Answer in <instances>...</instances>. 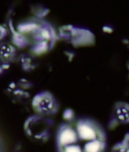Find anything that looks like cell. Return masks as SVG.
Wrapping results in <instances>:
<instances>
[{
  "label": "cell",
  "instance_id": "11",
  "mask_svg": "<svg viewBox=\"0 0 129 152\" xmlns=\"http://www.w3.org/2000/svg\"><path fill=\"white\" fill-rule=\"evenodd\" d=\"M6 35V30L3 26H0V39Z\"/></svg>",
  "mask_w": 129,
  "mask_h": 152
},
{
  "label": "cell",
  "instance_id": "7",
  "mask_svg": "<svg viewBox=\"0 0 129 152\" xmlns=\"http://www.w3.org/2000/svg\"><path fill=\"white\" fill-rule=\"evenodd\" d=\"M49 45L46 41L37 43L32 48V51L37 55H41L49 50Z\"/></svg>",
  "mask_w": 129,
  "mask_h": 152
},
{
  "label": "cell",
  "instance_id": "6",
  "mask_svg": "<svg viewBox=\"0 0 129 152\" xmlns=\"http://www.w3.org/2000/svg\"><path fill=\"white\" fill-rule=\"evenodd\" d=\"M9 26L11 32L13 34L12 41L14 44L19 48H23L26 47L28 44L27 40L20 33L15 30L11 20L9 21Z\"/></svg>",
  "mask_w": 129,
  "mask_h": 152
},
{
  "label": "cell",
  "instance_id": "12",
  "mask_svg": "<svg viewBox=\"0 0 129 152\" xmlns=\"http://www.w3.org/2000/svg\"><path fill=\"white\" fill-rule=\"evenodd\" d=\"M103 31L106 32H112V30L110 28H109L106 27V26H105L103 28Z\"/></svg>",
  "mask_w": 129,
  "mask_h": 152
},
{
  "label": "cell",
  "instance_id": "5",
  "mask_svg": "<svg viewBox=\"0 0 129 152\" xmlns=\"http://www.w3.org/2000/svg\"><path fill=\"white\" fill-rule=\"evenodd\" d=\"M114 115L117 122L122 124L129 123V104L119 102L115 104Z\"/></svg>",
  "mask_w": 129,
  "mask_h": 152
},
{
  "label": "cell",
  "instance_id": "8",
  "mask_svg": "<svg viewBox=\"0 0 129 152\" xmlns=\"http://www.w3.org/2000/svg\"><path fill=\"white\" fill-rule=\"evenodd\" d=\"M38 26V25L35 23H28L19 25L17 28L21 33H29L34 31Z\"/></svg>",
  "mask_w": 129,
  "mask_h": 152
},
{
  "label": "cell",
  "instance_id": "15",
  "mask_svg": "<svg viewBox=\"0 0 129 152\" xmlns=\"http://www.w3.org/2000/svg\"><path fill=\"white\" fill-rule=\"evenodd\" d=\"M2 68H1V66H0V73H1V72H2Z\"/></svg>",
  "mask_w": 129,
  "mask_h": 152
},
{
  "label": "cell",
  "instance_id": "14",
  "mask_svg": "<svg viewBox=\"0 0 129 152\" xmlns=\"http://www.w3.org/2000/svg\"><path fill=\"white\" fill-rule=\"evenodd\" d=\"M2 67L4 69H8L9 67V65L8 64H4L2 65Z\"/></svg>",
  "mask_w": 129,
  "mask_h": 152
},
{
  "label": "cell",
  "instance_id": "10",
  "mask_svg": "<svg viewBox=\"0 0 129 152\" xmlns=\"http://www.w3.org/2000/svg\"><path fill=\"white\" fill-rule=\"evenodd\" d=\"M15 51V49L12 46H2L0 51V54L2 56L7 58L10 56L11 54L13 53Z\"/></svg>",
  "mask_w": 129,
  "mask_h": 152
},
{
  "label": "cell",
  "instance_id": "3",
  "mask_svg": "<svg viewBox=\"0 0 129 152\" xmlns=\"http://www.w3.org/2000/svg\"><path fill=\"white\" fill-rule=\"evenodd\" d=\"M33 108L41 115H51L56 112L57 104L52 95L43 92L36 95L32 102Z\"/></svg>",
  "mask_w": 129,
  "mask_h": 152
},
{
  "label": "cell",
  "instance_id": "13",
  "mask_svg": "<svg viewBox=\"0 0 129 152\" xmlns=\"http://www.w3.org/2000/svg\"><path fill=\"white\" fill-rule=\"evenodd\" d=\"M66 53L68 54V55H69V59H70V61H71V60L72 59V58H73V54L72 53H70L69 52Z\"/></svg>",
  "mask_w": 129,
  "mask_h": 152
},
{
  "label": "cell",
  "instance_id": "2",
  "mask_svg": "<svg viewBox=\"0 0 129 152\" xmlns=\"http://www.w3.org/2000/svg\"><path fill=\"white\" fill-rule=\"evenodd\" d=\"M61 36L66 39H71L72 44L76 47L92 45L95 40L94 35L89 30L77 28L71 25L63 26Z\"/></svg>",
  "mask_w": 129,
  "mask_h": 152
},
{
  "label": "cell",
  "instance_id": "4",
  "mask_svg": "<svg viewBox=\"0 0 129 152\" xmlns=\"http://www.w3.org/2000/svg\"><path fill=\"white\" fill-rule=\"evenodd\" d=\"M27 124L28 134L39 140H45L48 135V124L45 120L39 118H30Z\"/></svg>",
  "mask_w": 129,
  "mask_h": 152
},
{
  "label": "cell",
  "instance_id": "9",
  "mask_svg": "<svg viewBox=\"0 0 129 152\" xmlns=\"http://www.w3.org/2000/svg\"><path fill=\"white\" fill-rule=\"evenodd\" d=\"M115 152H129V143L128 140L124 141L114 146Z\"/></svg>",
  "mask_w": 129,
  "mask_h": 152
},
{
  "label": "cell",
  "instance_id": "1",
  "mask_svg": "<svg viewBox=\"0 0 129 152\" xmlns=\"http://www.w3.org/2000/svg\"><path fill=\"white\" fill-rule=\"evenodd\" d=\"M106 137L102 128L92 120L82 118L62 124L56 136L63 152H101Z\"/></svg>",
  "mask_w": 129,
  "mask_h": 152
}]
</instances>
